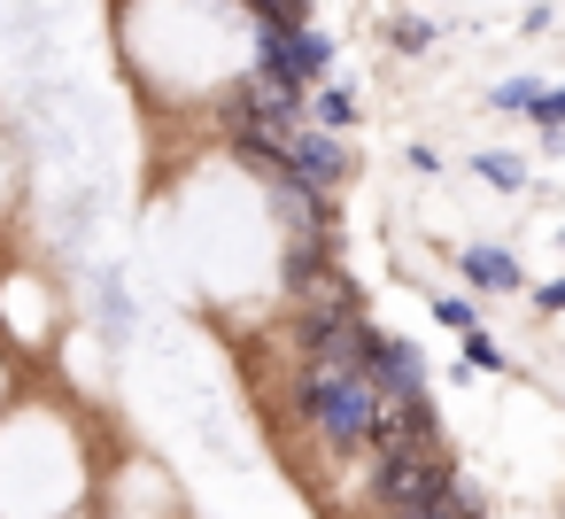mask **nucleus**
<instances>
[{"label":"nucleus","mask_w":565,"mask_h":519,"mask_svg":"<svg viewBox=\"0 0 565 519\" xmlns=\"http://www.w3.org/2000/svg\"><path fill=\"white\" fill-rule=\"evenodd\" d=\"M449 488H457V473H449L441 442H387V449H372V496H380L387 519H434L449 504Z\"/></svg>","instance_id":"f257e3e1"},{"label":"nucleus","mask_w":565,"mask_h":519,"mask_svg":"<svg viewBox=\"0 0 565 519\" xmlns=\"http://www.w3.org/2000/svg\"><path fill=\"white\" fill-rule=\"evenodd\" d=\"M302 411L310 426L333 442V449H372V419H380V395L356 364H310L302 372Z\"/></svg>","instance_id":"f03ea898"},{"label":"nucleus","mask_w":565,"mask_h":519,"mask_svg":"<svg viewBox=\"0 0 565 519\" xmlns=\"http://www.w3.org/2000/svg\"><path fill=\"white\" fill-rule=\"evenodd\" d=\"M279 163H287L310 194H341V187L356 179V148H349V133H326V125H310V117L287 133Z\"/></svg>","instance_id":"7ed1b4c3"},{"label":"nucleus","mask_w":565,"mask_h":519,"mask_svg":"<svg viewBox=\"0 0 565 519\" xmlns=\"http://www.w3.org/2000/svg\"><path fill=\"white\" fill-rule=\"evenodd\" d=\"M364 380H372V395H380V403L426 395V357H418V341H403V333H380V326H372V341H364Z\"/></svg>","instance_id":"20e7f679"},{"label":"nucleus","mask_w":565,"mask_h":519,"mask_svg":"<svg viewBox=\"0 0 565 519\" xmlns=\"http://www.w3.org/2000/svg\"><path fill=\"white\" fill-rule=\"evenodd\" d=\"M457 272L472 279V295H526V264L495 241H465L457 248Z\"/></svg>","instance_id":"39448f33"},{"label":"nucleus","mask_w":565,"mask_h":519,"mask_svg":"<svg viewBox=\"0 0 565 519\" xmlns=\"http://www.w3.org/2000/svg\"><path fill=\"white\" fill-rule=\"evenodd\" d=\"M302 117H310V125H326V133H349V125H356V86L318 78V86H310V102H302Z\"/></svg>","instance_id":"423d86ee"},{"label":"nucleus","mask_w":565,"mask_h":519,"mask_svg":"<svg viewBox=\"0 0 565 519\" xmlns=\"http://www.w3.org/2000/svg\"><path fill=\"white\" fill-rule=\"evenodd\" d=\"M472 179L495 187V194H519V187H526V163H519L511 148H480V156H472Z\"/></svg>","instance_id":"0eeeda50"},{"label":"nucleus","mask_w":565,"mask_h":519,"mask_svg":"<svg viewBox=\"0 0 565 519\" xmlns=\"http://www.w3.org/2000/svg\"><path fill=\"white\" fill-rule=\"evenodd\" d=\"M387 47H395V55H426V47H434V24H426L418 9H403V17H387Z\"/></svg>","instance_id":"6e6552de"},{"label":"nucleus","mask_w":565,"mask_h":519,"mask_svg":"<svg viewBox=\"0 0 565 519\" xmlns=\"http://www.w3.org/2000/svg\"><path fill=\"white\" fill-rule=\"evenodd\" d=\"M534 94H542V78H534V71H519V78L488 86V109H503V117H526V109H534Z\"/></svg>","instance_id":"1a4fd4ad"},{"label":"nucleus","mask_w":565,"mask_h":519,"mask_svg":"<svg viewBox=\"0 0 565 519\" xmlns=\"http://www.w3.org/2000/svg\"><path fill=\"white\" fill-rule=\"evenodd\" d=\"M457 341H465V364H472V372H511V357H503V341H495L488 326H472V333H457Z\"/></svg>","instance_id":"9d476101"},{"label":"nucleus","mask_w":565,"mask_h":519,"mask_svg":"<svg viewBox=\"0 0 565 519\" xmlns=\"http://www.w3.org/2000/svg\"><path fill=\"white\" fill-rule=\"evenodd\" d=\"M526 117H534V133H542V140H550V148H557V140H565V86H542V94H534V109H526Z\"/></svg>","instance_id":"9b49d317"},{"label":"nucleus","mask_w":565,"mask_h":519,"mask_svg":"<svg viewBox=\"0 0 565 519\" xmlns=\"http://www.w3.org/2000/svg\"><path fill=\"white\" fill-rule=\"evenodd\" d=\"M434 326H449V333H472V326H480L472 295H434Z\"/></svg>","instance_id":"f8f14e48"},{"label":"nucleus","mask_w":565,"mask_h":519,"mask_svg":"<svg viewBox=\"0 0 565 519\" xmlns=\"http://www.w3.org/2000/svg\"><path fill=\"white\" fill-rule=\"evenodd\" d=\"M534 310H542V318H565V279H550V287H534Z\"/></svg>","instance_id":"ddd939ff"},{"label":"nucleus","mask_w":565,"mask_h":519,"mask_svg":"<svg viewBox=\"0 0 565 519\" xmlns=\"http://www.w3.org/2000/svg\"><path fill=\"white\" fill-rule=\"evenodd\" d=\"M557 248H565V233H557Z\"/></svg>","instance_id":"4468645a"}]
</instances>
